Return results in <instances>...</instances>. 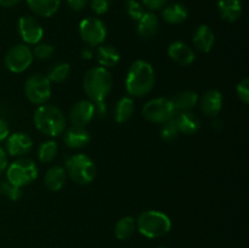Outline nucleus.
<instances>
[{"mask_svg": "<svg viewBox=\"0 0 249 248\" xmlns=\"http://www.w3.org/2000/svg\"><path fill=\"white\" fill-rule=\"evenodd\" d=\"M156 74L152 65L145 60H136L129 67L125 77V90L130 97H142L152 91Z\"/></svg>", "mask_w": 249, "mask_h": 248, "instance_id": "1", "label": "nucleus"}, {"mask_svg": "<svg viewBox=\"0 0 249 248\" xmlns=\"http://www.w3.org/2000/svg\"><path fill=\"white\" fill-rule=\"evenodd\" d=\"M33 123L38 131L49 138H56L63 134L67 126L66 116L55 105H40L34 111Z\"/></svg>", "mask_w": 249, "mask_h": 248, "instance_id": "2", "label": "nucleus"}, {"mask_svg": "<svg viewBox=\"0 0 249 248\" xmlns=\"http://www.w3.org/2000/svg\"><path fill=\"white\" fill-rule=\"evenodd\" d=\"M113 87V78L107 68L95 66L88 70L83 79V90L88 100L92 102L105 101Z\"/></svg>", "mask_w": 249, "mask_h": 248, "instance_id": "3", "label": "nucleus"}, {"mask_svg": "<svg viewBox=\"0 0 249 248\" xmlns=\"http://www.w3.org/2000/svg\"><path fill=\"white\" fill-rule=\"evenodd\" d=\"M136 229L147 238H160L172 230L169 215L160 211H145L136 219Z\"/></svg>", "mask_w": 249, "mask_h": 248, "instance_id": "4", "label": "nucleus"}, {"mask_svg": "<svg viewBox=\"0 0 249 248\" xmlns=\"http://www.w3.org/2000/svg\"><path fill=\"white\" fill-rule=\"evenodd\" d=\"M65 170L67 177L78 185H88L96 177V164L85 153H75L66 159Z\"/></svg>", "mask_w": 249, "mask_h": 248, "instance_id": "5", "label": "nucleus"}, {"mask_svg": "<svg viewBox=\"0 0 249 248\" xmlns=\"http://www.w3.org/2000/svg\"><path fill=\"white\" fill-rule=\"evenodd\" d=\"M38 165L33 159L27 157H19L7 164L6 180L18 187L32 184L38 177Z\"/></svg>", "mask_w": 249, "mask_h": 248, "instance_id": "6", "label": "nucleus"}, {"mask_svg": "<svg viewBox=\"0 0 249 248\" xmlns=\"http://www.w3.org/2000/svg\"><path fill=\"white\" fill-rule=\"evenodd\" d=\"M141 113L150 123L163 124L177 116V109L169 97H156L143 105Z\"/></svg>", "mask_w": 249, "mask_h": 248, "instance_id": "7", "label": "nucleus"}, {"mask_svg": "<svg viewBox=\"0 0 249 248\" xmlns=\"http://www.w3.org/2000/svg\"><path fill=\"white\" fill-rule=\"evenodd\" d=\"M51 91V83L45 74H32L24 82V95L31 104L36 106L48 104Z\"/></svg>", "mask_w": 249, "mask_h": 248, "instance_id": "8", "label": "nucleus"}, {"mask_svg": "<svg viewBox=\"0 0 249 248\" xmlns=\"http://www.w3.org/2000/svg\"><path fill=\"white\" fill-rule=\"evenodd\" d=\"M79 35L89 48L99 46L106 40L107 27L97 17H87L79 23Z\"/></svg>", "mask_w": 249, "mask_h": 248, "instance_id": "9", "label": "nucleus"}, {"mask_svg": "<svg viewBox=\"0 0 249 248\" xmlns=\"http://www.w3.org/2000/svg\"><path fill=\"white\" fill-rule=\"evenodd\" d=\"M32 49L26 44H17L11 46L5 55V66L12 73H23L33 62Z\"/></svg>", "mask_w": 249, "mask_h": 248, "instance_id": "10", "label": "nucleus"}, {"mask_svg": "<svg viewBox=\"0 0 249 248\" xmlns=\"http://www.w3.org/2000/svg\"><path fill=\"white\" fill-rule=\"evenodd\" d=\"M18 33L23 40V44L36 45L43 39L44 28L36 17L26 15V16L19 17L18 19Z\"/></svg>", "mask_w": 249, "mask_h": 248, "instance_id": "11", "label": "nucleus"}, {"mask_svg": "<svg viewBox=\"0 0 249 248\" xmlns=\"http://www.w3.org/2000/svg\"><path fill=\"white\" fill-rule=\"evenodd\" d=\"M6 152L12 157H24L33 148V139L23 131H16L7 136Z\"/></svg>", "mask_w": 249, "mask_h": 248, "instance_id": "12", "label": "nucleus"}, {"mask_svg": "<svg viewBox=\"0 0 249 248\" xmlns=\"http://www.w3.org/2000/svg\"><path fill=\"white\" fill-rule=\"evenodd\" d=\"M201 112L209 118H216L223 109L224 96L220 90L209 89L198 100Z\"/></svg>", "mask_w": 249, "mask_h": 248, "instance_id": "13", "label": "nucleus"}, {"mask_svg": "<svg viewBox=\"0 0 249 248\" xmlns=\"http://www.w3.org/2000/svg\"><path fill=\"white\" fill-rule=\"evenodd\" d=\"M95 106L94 102L90 100H80L73 105L70 111V121L72 125L85 126L94 119Z\"/></svg>", "mask_w": 249, "mask_h": 248, "instance_id": "14", "label": "nucleus"}, {"mask_svg": "<svg viewBox=\"0 0 249 248\" xmlns=\"http://www.w3.org/2000/svg\"><path fill=\"white\" fill-rule=\"evenodd\" d=\"M91 140L90 131L85 126L72 125L63 131V142L68 148L79 150L85 147Z\"/></svg>", "mask_w": 249, "mask_h": 248, "instance_id": "15", "label": "nucleus"}, {"mask_svg": "<svg viewBox=\"0 0 249 248\" xmlns=\"http://www.w3.org/2000/svg\"><path fill=\"white\" fill-rule=\"evenodd\" d=\"M168 56L180 66H190L194 63L196 55L191 46L185 41L175 40L168 46Z\"/></svg>", "mask_w": 249, "mask_h": 248, "instance_id": "16", "label": "nucleus"}, {"mask_svg": "<svg viewBox=\"0 0 249 248\" xmlns=\"http://www.w3.org/2000/svg\"><path fill=\"white\" fill-rule=\"evenodd\" d=\"M192 44L199 53H209L215 44V34L213 29L208 24H201L197 27L192 36Z\"/></svg>", "mask_w": 249, "mask_h": 248, "instance_id": "17", "label": "nucleus"}, {"mask_svg": "<svg viewBox=\"0 0 249 248\" xmlns=\"http://www.w3.org/2000/svg\"><path fill=\"white\" fill-rule=\"evenodd\" d=\"M158 29H160V19L157 15L152 11H145L142 17L138 21V27H136L138 35L143 40H150L155 38L156 34L158 33Z\"/></svg>", "mask_w": 249, "mask_h": 248, "instance_id": "18", "label": "nucleus"}, {"mask_svg": "<svg viewBox=\"0 0 249 248\" xmlns=\"http://www.w3.org/2000/svg\"><path fill=\"white\" fill-rule=\"evenodd\" d=\"M179 131L184 135H194L201 129V119L195 112H179L174 117Z\"/></svg>", "mask_w": 249, "mask_h": 248, "instance_id": "19", "label": "nucleus"}, {"mask_svg": "<svg viewBox=\"0 0 249 248\" xmlns=\"http://www.w3.org/2000/svg\"><path fill=\"white\" fill-rule=\"evenodd\" d=\"M67 180L65 168L61 165H53L49 168L44 177V185L51 192H57L63 189Z\"/></svg>", "mask_w": 249, "mask_h": 248, "instance_id": "20", "label": "nucleus"}, {"mask_svg": "<svg viewBox=\"0 0 249 248\" xmlns=\"http://www.w3.org/2000/svg\"><path fill=\"white\" fill-rule=\"evenodd\" d=\"M96 60L101 67L108 70V68L116 67L118 65L121 61V53L116 46L104 43L97 46Z\"/></svg>", "mask_w": 249, "mask_h": 248, "instance_id": "21", "label": "nucleus"}, {"mask_svg": "<svg viewBox=\"0 0 249 248\" xmlns=\"http://www.w3.org/2000/svg\"><path fill=\"white\" fill-rule=\"evenodd\" d=\"M189 10L181 2H172L163 7L162 18L169 24H180L186 21Z\"/></svg>", "mask_w": 249, "mask_h": 248, "instance_id": "22", "label": "nucleus"}, {"mask_svg": "<svg viewBox=\"0 0 249 248\" xmlns=\"http://www.w3.org/2000/svg\"><path fill=\"white\" fill-rule=\"evenodd\" d=\"M218 10L221 18L228 22H236L242 16V1L241 0H218Z\"/></svg>", "mask_w": 249, "mask_h": 248, "instance_id": "23", "label": "nucleus"}, {"mask_svg": "<svg viewBox=\"0 0 249 248\" xmlns=\"http://www.w3.org/2000/svg\"><path fill=\"white\" fill-rule=\"evenodd\" d=\"M29 9L40 17H51L58 11L61 0H26Z\"/></svg>", "mask_w": 249, "mask_h": 248, "instance_id": "24", "label": "nucleus"}, {"mask_svg": "<svg viewBox=\"0 0 249 248\" xmlns=\"http://www.w3.org/2000/svg\"><path fill=\"white\" fill-rule=\"evenodd\" d=\"M172 100L174 102L177 113H179V112L191 111L192 108H195L198 105L199 96L194 90H184V91L175 95L174 99Z\"/></svg>", "mask_w": 249, "mask_h": 248, "instance_id": "25", "label": "nucleus"}, {"mask_svg": "<svg viewBox=\"0 0 249 248\" xmlns=\"http://www.w3.org/2000/svg\"><path fill=\"white\" fill-rule=\"evenodd\" d=\"M134 112H135V104L133 97H121L114 107V121L117 123H125L133 117Z\"/></svg>", "mask_w": 249, "mask_h": 248, "instance_id": "26", "label": "nucleus"}, {"mask_svg": "<svg viewBox=\"0 0 249 248\" xmlns=\"http://www.w3.org/2000/svg\"><path fill=\"white\" fill-rule=\"evenodd\" d=\"M136 231V219L133 216L125 215L119 219L114 225V235L118 240L124 241L130 238Z\"/></svg>", "mask_w": 249, "mask_h": 248, "instance_id": "27", "label": "nucleus"}, {"mask_svg": "<svg viewBox=\"0 0 249 248\" xmlns=\"http://www.w3.org/2000/svg\"><path fill=\"white\" fill-rule=\"evenodd\" d=\"M71 74V65L68 62H56L48 71V79L50 83H63Z\"/></svg>", "mask_w": 249, "mask_h": 248, "instance_id": "28", "label": "nucleus"}, {"mask_svg": "<svg viewBox=\"0 0 249 248\" xmlns=\"http://www.w3.org/2000/svg\"><path fill=\"white\" fill-rule=\"evenodd\" d=\"M58 145L56 141L48 140L40 143L38 147V158L41 163H50L57 157Z\"/></svg>", "mask_w": 249, "mask_h": 248, "instance_id": "29", "label": "nucleus"}, {"mask_svg": "<svg viewBox=\"0 0 249 248\" xmlns=\"http://www.w3.org/2000/svg\"><path fill=\"white\" fill-rule=\"evenodd\" d=\"M160 134V138H162V140H164L165 142H172V141H174L180 134L175 118H173V119H170V121L163 123Z\"/></svg>", "mask_w": 249, "mask_h": 248, "instance_id": "30", "label": "nucleus"}, {"mask_svg": "<svg viewBox=\"0 0 249 248\" xmlns=\"http://www.w3.org/2000/svg\"><path fill=\"white\" fill-rule=\"evenodd\" d=\"M0 194L6 196L11 201H18L22 197V190L21 187L15 186L7 180H4V181H0Z\"/></svg>", "mask_w": 249, "mask_h": 248, "instance_id": "31", "label": "nucleus"}, {"mask_svg": "<svg viewBox=\"0 0 249 248\" xmlns=\"http://www.w3.org/2000/svg\"><path fill=\"white\" fill-rule=\"evenodd\" d=\"M32 53H33L34 58L40 61H45L49 60V58L53 55L55 49H53V46L49 43H38L36 45H34V49L32 50Z\"/></svg>", "mask_w": 249, "mask_h": 248, "instance_id": "32", "label": "nucleus"}, {"mask_svg": "<svg viewBox=\"0 0 249 248\" xmlns=\"http://www.w3.org/2000/svg\"><path fill=\"white\" fill-rule=\"evenodd\" d=\"M125 11H126V15H128L131 19H134V21L136 22L142 17L143 14H145L143 5L141 4L140 1H138V0H126Z\"/></svg>", "mask_w": 249, "mask_h": 248, "instance_id": "33", "label": "nucleus"}, {"mask_svg": "<svg viewBox=\"0 0 249 248\" xmlns=\"http://www.w3.org/2000/svg\"><path fill=\"white\" fill-rule=\"evenodd\" d=\"M236 94L240 99L241 102L245 105L249 104V79L248 78H243L242 80L237 83L236 85Z\"/></svg>", "mask_w": 249, "mask_h": 248, "instance_id": "34", "label": "nucleus"}, {"mask_svg": "<svg viewBox=\"0 0 249 248\" xmlns=\"http://www.w3.org/2000/svg\"><path fill=\"white\" fill-rule=\"evenodd\" d=\"M112 0H90V6L92 11L97 15H104L108 12Z\"/></svg>", "mask_w": 249, "mask_h": 248, "instance_id": "35", "label": "nucleus"}, {"mask_svg": "<svg viewBox=\"0 0 249 248\" xmlns=\"http://www.w3.org/2000/svg\"><path fill=\"white\" fill-rule=\"evenodd\" d=\"M141 1L143 6L147 7L150 11H157V10H162L169 0H141Z\"/></svg>", "mask_w": 249, "mask_h": 248, "instance_id": "36", "label": "nucleus"}, {"mask_svg": "<svg viewBox=\"0 0 249 248\" xmlns=\"http://www.w3.org/2000/svg\"><path fill=\"white\" fill-rule=\"evenodd\" d=\"M68 7L73 11H80V10L84 9L87 6V4L89 2V0H66Z\"/></svg>", "mask_w": 249, "mask_h": 248, "instance_id": "37", "label": "nucleus"}, {"mask_svg": "<svg viewBox=\"0 0 249 248\" xmlns=\"http://www.w3.org/2000/svg\"><path fill=\"white\" fill-rule=\"evenodd\" d=\"M94 106H95V116H97L99 118H104L106 117L107 114V105L105 101H97L94 102Z\"/></svg>", "mask_w": 249, "mask_h": 248, "instance_id": "38", "label": "nucleus"}, {"mask_svg": "<svg viewBox=\"0 0 249 248\" xmlns=\"http://www.w3.org/2000/svg\"><path fill=\"white\" fill-rule=\"evenodd\" d=\"M10 135V126L5 119L0 118V142L5 141Z\"/></svg>", "mask_w": 249, "mask_h": 248, "instance_id": "39", "label": "nucleus"}, {"mask_svg": "<svg viewBox=\"0 0 249 248\" xmlns=\"http://www.w3.org/2000/svg\"><path fill=\"white\" fill-rule=\"evenodd\" d=\"M7 164H9V162H7L6 151H5L4 148L0 146V175H1L5 170H6Z\"/></svg>", "mask_w": 249, "mask_h": 248, "instance_id": "40", "label": "nucleus"}, {"mask_svg": "<svg viewBox=\"0 0 249 248\" xmlns=\"http://www.w3.org/2000/svg\"><path fill=\"white\" fill-rule=\"evenodd\" d=\"M22 0H0V6L2 7H12L19 4Z\"/></svg>", "mask_w": 249, "mask_h": 248, "instance_id": "41", "label": "nucleus"}, {"mask_svg": "<svg viewBox=\"0 0 249 248\" xmlns=\"http://www.w3.org/2000/svg\"><path fill=\"white\" fill-rule=\"evenodd\" d=\"M213 129L215 131H220L221 129H223V121H220V119H215V121L213 122Z\"/></svg>", "mask_w": 249, "mask_h": 248, "instance_id": "42", "label": "nucleus"}, {"mask_svg": "<svg viewBox=\"0 0 249 248\" xmlns=\"http://www.w3.org/2000/svg\"><path fill=\"white\" fill-rule=\"evenodd\" d=\"M82 57L84 58V60H90V58H91V56H92V53L91 51L89 50V49H84V50H83V53H82Z\"/></svg>", "mask_w": 249, "mask_h": 248, "instance_id": "43", "label": "nucleus"}, {"mask_svg": "<svg viewBox=\"0 0 249 248\" xmlns=\"http://www.w3.org/2000/svg\"><path fill=\"white\" fill-rule=\"evenodd\" d=\"M158 248H168V247H158Z\"/></svg>", "mask_w": 249, "mask_h": 248, "instance_id": "44", "label": "nucleus"}]
</instances>
